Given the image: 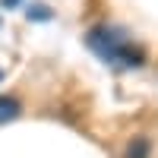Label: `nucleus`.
Listing matches in <instances>:
<instances>
[{
  "instance_id": "nucleus-1",
  "label": "nucleus",
  "mask_w": 158,
  "mask_h": 158,
  "mask_svg": "<svg viewBox=\"0 0 158 158\" xmlns=\"http://www.w3.org/2000/svg\"><path fill=\"white\" fill-rule=\"evenodd\" d=\"M85 44L95 51L104 63H120V67H142V51L127 38V32L114 25H95L85 35Z\"/></svg>"
},
{
  "instance_id": "nucleus-2",
  "label": "nucleus",
  "mask_w": 158,
  "mask_h": 158,
  "mask_svg": "<svg viewBox=\"0 0 158 158\" xmlns=\"http://www.w3.org/2000/svg\"><path fill=\"white\" fill-rule=\"evenodd\" d=\"M19 117V101L16 98H0V123H6V120H16Z\"/></svg>"
},
{
  "instance_id": "nucleus-3",
  "label": "nucleus",
  "mask_w": 158,
  "mask_h": 158,
  "mask_svg": "<svg viewBox=\"0 0 158 158\" xmlns=\"http://www.w3.org/2000/svg\"><path fill=\"white\" fill-rule=\"evenodd\" d=\"M146 155H149V139L136 136L133 142H130V149H127V158H146Z\"/></svg>"
},
{
  "instance_id": "nucleus-4",
  "label": "nucleus",
  "mask_w": 158,
  "mask_h": 158,
  "mask_svg": "<svg viewBox=\"0 0 158 158\" xmlns=\"http://www.w3.org/2000/svg\"><path fill=\"white\" fill-rule=\"evenodd\" d=\"M29 19H51V13H48V6L35 3V6H29Z\"/></svg>"
},
{
  "instance_id": "nucleus-5",
  "label": "nucleus",
  "mask_w": 158,
  "mask_h": 158,
  "mask_svg": "<svg viewBox=\"0 0 158 158\" xmlns=\"http://www.w3.org/2000/svg\"><path fill=\"white\" fill-rule=\"evenodd\" d=\"M16 3H19V0H0V6H6V10H13Z\"/></svg>"
},
{
  "instance_id": "nucleus-6",
  "label": "nucleus",
  "mask_w": 158,
  "mask_h": 158,
  "mask_svg": "<svg viewBox=\"0 0 158 158\" xmlns=\"http://www.w3.org/2000/svg\"><path fill=\"white\" fill-rule=\"evenodd\" d=\"M0 79H3V70H0Z\"/></svg>"
}]
</instances>
